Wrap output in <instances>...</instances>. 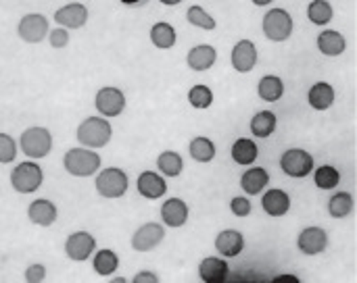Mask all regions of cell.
Instances as JSON below:
<instances>
[{
    "label": "cell",
    "instance_id": "34",
    "mask_svg": "<svg viewBox=\"0 0 357 283\" xmlns=\"http://www.w3.org/2000/svg\"><path fill=\"white\" fill-rule=\"evenodd\" d=\"M335 17V10H333V4L328 0H312L307 4V19L314 23V25H328Z\"/></svg>",
    "mask_w": 357,
    "mask_h": 283
},
{
    "label": "cell",
    "instance_id": "6",
    "mask_svg": "<svg viewBox=\"0 0 357 283\" xmlns=\"http://www.w3.org/2000/svg\"><path fill=\"white\" fill-rule=\"evenodd\" d=\"M261 29H264V35L270 40V42H287L291 35H293V29H295V21L291 17V13L287 8H270L266 15H264V21H261Z\"/></svg>",
    "mask_w": 357,
    "mask_h": 283
},
{
    "label": "cell",
    "instance_id": "29",
    "mask_svg": "<svg viewBox=\"0 0 357 283\" xmlns=\"http://www.w3.org/2000/svg\"><path fill=\"white\" fill-rule=\"evenodd\" d=\"M251 134L259 140H266L270 138L276 127H278V117L272 113V111H259L253 119H251Z\"/></svg>",
    "mask_w": 357,
    "mask_h": 283
},
{
    "label": "cell",
    "instance_id": "11",
    "mask_svg": "<svg viewBox=\"0 0 357 283\" xmlns=\"http://www.w3.org/2000/svg\"><path fill=\"white\" fill-rule=\"evenodd\" d=\"M163 238H165V227L161 223L153 221V223L140 225L132 234L130 244H132V250H136V252H151V250H155L163 242Z\"/></svg>",
    "mask_w": 357,
    "mask_h": 283
},
{
    "label": "cell",
    "instance_id": "36",
    "mask_svg": "<svg viewBox=\"0 0 357 283\" xmlns=\"http://www.w3.org/2000/svg\"><path fill=\"white\" fill-rule=\"evenodd\" d=\"M186 98H188L190 106H192V108H199V111H205V108H209V106L213 104V92H211L209 86H203V83L192 86V88L188 90Z\"/></svg>",
    "mask_w": 357,
    "mask_h": 283
},
{
    "label": "cell",
    "instance_id": "16",
    "mask_svg": "<svg viewBox=\"0 0 357 283\" xmlns=\"http://www.w3.org/2000/svg\"><path fill=\"white\" fill-rule=\"evenodd\" d=\"M188 204L182 198H169L161 204V221L169 229H180L188 221Z\"/></svg>",
    "mask_w": 357,
    "mask_h": 283
},
{
    "label": "cell",
    "instance_id": "3",
    "mask_svg": "<svg viewBox=\"0 0 357 283\" xmlns=\"http://www.w3.org/2000/svg\"><path fill=\"white\" fill-rule=\"evenodd\" d=\"M19 150L31 161L46 159L50 154V150H52V134L46 127H40V125L27 127L19 136Z\"/></svg>",
    "mask_w": 357,
    "mask_h": 283
},
{
    "label": "cell",
    "instance_id": "21",
    "mask_svg": "<svg viewBox=\"0 0 357 283\" xmlns=\"http://www.w3.org/2000/svg\"><path fill=\"white\" fill-rule=\"evenodd\" d=\"M230 275L228 263L224 261V257H207L201 261L199 265V277L205 283H224Z\"/></svg>",
    "mask_w": 357,
    "mask_h": 283
},
{
    "label": "cell",
    "instance_id": "45",
    "mask_svg": "<svg viewBox=\"0 0 357 283\" xmlns=\"http://www.w3.org/2000/svg\"><path fill=\"white\" fill-rule=\"evenodd\" d=\"M161 4H165V6H176V4H180L182 0H159Z\"/></svg>",
    "mask_w": 357,
    "mask_h": 283
},
{
    "label": "cell",
    "instance_id": "24",
    "mask_svg": "<svg viewBox=\"0 0 357 283\" xmlns=\"http://www.w3.org/2000/svg\"><path fill=\"white\" fill-rule=\"evenodd\" d=\"M316 44H318V50H320L324 56H341V54L347 50V40H345V35H343L341 31H337V29H324V31L318 35Z\"/></svg>",
    "mask_w": 357,
    "mask_h": 283
},
{
    "label": "cell",
    "instance_id": "37",
    "mask_svg": "<svg viewBox=\"0 0 357 283\" xmlns=\"http://www.w3.org/2000/svg\"><path fill=\"white\" fill-rule=\"evenodd\" d=\"M19 152V144L13 136L8 134H0V165H10L15 163Z\"/></svg>",
    "mask_w": 357,
    "mask_h": 283
},
{
    "label": "cell",
    "instance_id": "18",
    "mask_svg": "<svg viewBox=\"0 0 357 283\" xmlns=\"http://www.w3.org/2000/svg\"><path fill=\"white\" fill-rule=\"evenodd\" d=\"M215 60H218V50L211 44H197L186 54V65L197 73L209 71L215 65Z\"/></svg>",
    "mask_w": 357,
    "mask_h": 283
},
{
    "label": "cell",
    "instance_id": "2",
    "mask_svg": "<svg viewBox=\"0 0 357 283\" xmlns=\"http://www.w3.org/2000/svg\"><path fill=\"white\" fill-rule=\"evenodd\" d=\"M100 154L86 146L69 148L63 156V167L73 177H92L100 171Z\"/></svg>",
    "mask_w": 357,
    "mask_h": 283
},
{
    "label": "cell",
    "instance_id": "41",
    "mask_svg": "<svg viewBox=\"0 0 357 283\" xmlns=\"http://www.w3.org/2000/svg\"><path fill=\"white\" fill-rule=\"evenodd\" d=\"M134 283H159V275L157 273H153V271H140V273H136L134 275Z\"/></svg>",
    "mask_w": 357,
    "mask_h": 283
},
{
    "label": "cell",
    "instance_id": "40",
    "mask_svg": "<svg viewBox=\"0 0 357 283\" xmlns=\"http://www.w3.org/2000/svg\"><path fill=\"white\" fill-rule=\"evenodd\" d=\"M25 282L27 283H42L46 280V267L44 265H40V263H36V265H29L27 269H25Z\"/></svg>",
    "mask_w": 357,
    "mask_h": 283
},
{
    "label": "cell",
    "instance_id": "35",
    "mask_svg": "<svg viewBox=\"0 0 357 283\" xmlns=\"http://www.w3.org/2000/svg\"><path fill=\"white\" fill-rule=\"evenodd\" d=\"M186 21H188L190 25L199 27V29H205V31H213V29L218 27L215 19H213L203 6H199V4L188 6V10H186Z\"/></svg>",
    "mask_w": 357,
    "mask_h": 283
},
{
    "label": "cell",
    "instance_id": "23",
    "mask_svg": "<svg viewBox=\"0 0 357 283\" xmlns=\"http://www.w3.org/2000/svg\"><path fill=\"white\" fill-rule=\"evenodd\" d=\"M335 98H337V92L335 88L328 83V81H318L310 88L307 92V102L314 111H328L333 104H335Z\"/></svg>",
    "mask_w": 357,
    "mask_h": 283
},
{
    "label": "cell",
    "instance_id": "1",
    "mask_svg": "<svg viewBox=\"0 0 357 283\" xmlns=\"http://www.w3.org/2000/svg\"><path fill=\"white\" fill-rule=\"evenodd\" d=\"M75 138L82 146L86 148H92V150H98V148H105L111 138H113V125L109 123L107 117H86L79 125H77V131H75Z\"/></svg>",
    "mask_w": 357,
    "mask_h": 283
},
{
    "label": "cell",
    "instance_id": "31",
    "mask_svg": "<svg viewBox=\"0 0 357 283\" xmlns=\"http://www.w3.org/2000/svg\"><path fill=\"white\" fill-rule=\"evenodd\" d=\"M157 169L163 177H180L184 171V159L174 150H165L157 156Z\"/></svg>",
    "mask_w": 357,
    "mask_h": 283
},
{
    "label": "cell",
    "instance_id": "17",
    "mask_svg": "<svg viewBox=\"0 0 357 283\" xmlns=\"http://www.w3.org/2000/svg\"><path fill=\"white\" fill-rule=\"evenodd\" d=\"M215 250L224 259H236L245 250V236L238 229H224L215 238Z\"/></svg>",
    "mask_w": 357,
    "mask_h": 283
},
{
    "label": "cell",
    "instance_id": "19",
    "mask_svg": "<svg viewBox=\"0 0 357 283\" xmlns=\"http://www.w3.org/2000/svg\"><path fill=\"white\" fill-rule=\"evenodd\" d=\"M261 209L270 217H284L291 211V196L280 188H272V190L264 192Z\"/></svg>",
    "mask_w": 357,
    "mask_h": 283
},
{
    "label": "cell",
    "instance_id": "7",
    "mask_svg": "<svg viewBox=\"0 0 357 283\" xmlns=\"http://www.w3.org/2000/svg\"><path fill=\"white\" fill-rule=\"evenodd\" d=\"M314 167H316L314 156L303 148H289L280 156V169L293 179H303L312 175Z\"/></svg>",
    "mask_w": 357,
    "mask_h": 283
},
{
    "label": "cell",
    "instance_id": "26",
    "mask_svg": "<svg viewBox=\"0 0 357 283\" xmlns=\"http://www.w3.org/2000/svg\"><path fill=\"white\" fill-rule=\"evenodd\" d=\"M92 267H94V273L100 275V277H113V273L119 269V257L115 250L111 248H102V250H96L92 254Z\"/></svg>",
    "mask_w": 357,
    "mask_h": 283
},
{
    "label": "cell",
    "instance_id": "14",
    "mask_svg": "<svg viewBox=\"0 0 357 283\" xmlns=\"http://www.w3.org/2000/svg\"><path fill=\"white\" fill-rule=\"evenodd\" d=\"M136 190L146 200H159L167 194V181L161 173L142 171L136 179Z\"/></svg>",
    "mask_w": 357,
    "mask_h": 283
},
{
    "label": "cell",
    "instance_id": "15",
    "mask_svg": "<svg viewBox=\"0 0 357 283\" xmlns=\"http://www.w3.org/2000/svg\"><path fill=\"white\" fill-rule=\"evenodd\" d=\"M52 19L65 29H79L88 23V8L79 2H69V4L56 8Z\"/></svg>",
    "mask_w": 357,
    "mask_h": 283
},
{
    "label": "cell",
    "instance_id": "20",
    "mask_svg": "<svg viewBox=\"0 0 357 283\" xmlns=\"http://www.w3.org/2000/svg\"><path fill=\"white\" fill-rule=\"evenodd\" d=\"M27 217L38 227H50L56 221L59 211H56V207L48 198H38V200H33L27 207Z\"/></svg>",
    "mask_w": 357,
    "mask_h": 283
},
{
    "label": "cell",
    "instance_id": "9",
    "mask_svg": "<svg viewBox=\"0 0 357 283\" xmlns=\"http://www.w3.org/2000/svg\"><path fill=\"white\" fill-rule=\"evenodd\" d=\"M126 94L119 90V88H113V86H105L96 92L94 96V106L98 111L100 117H119L123 111H126Z\"/></svg>",
    "mask_w": 357,
    "mask_h": 283
},
{
    "label": "cell",
    "instance_id": "8",
    "mask_svg": "<svg viewBox=\"0 0 357 283\" xmlns=\"http://www.w3.org/2000/svg\"><path fill=\"white\" fill-rule=\"evenodd\" d=\"M50 23L42 13H27L17 23V35L27 44H40L48 38Z\"/></svg>",
    "mask_w": 357,
    "mask_h": 283
},
{
    "label": "cell",
    "instance_id": "32",
    "mask_svg": "<svg viewBox=\"0 0 357 283\" xmlns=\"http://www.w3.org/2000/svg\"><path fill=\"white\" fill-rule=\"evenodd\" d=\"M314 181H316V186H318V190H324V192H328V190H335L339 184H341V173H339V169L337 167H333V165H322V167H314Z\"/></svg>",
    "mask_w": 357,
    "mask_h": 283
},
{
    "label": "cell",
    "instance_id": "42",
    "mask_svg": "<svg viewBox=\"0 0 357 283\" xmlns=\"http://www.w3.org/2000/svg\"><path fill=\"white\" fill-rule=\"evenodd\" d=\"M274 282H293V283H299V277L297 275H278V277H274Z\"/></svg>",
    "mask_w": 357,
    "mask_h": 283
},
{
    "label": "cell",
    "instance_id": "39",
    "mask_svg": "<svg viewBox=\"0 0 357 283\" xmlns=\"http://www.w3.org/2000/svg\"><path fill=\"white\" fill-rule=\"evenodd\" d=\"M48 42H50V46L56 48V50L65 48V46L69 44V29H65V27H54L52 31H48Z\"/></svg>",
    "mask_w": 357,
    "mask_h": 283
},
{
    "label": "cell",
    "instance_id": "30",
    "mask_svg": "<svg viewBox=\"0 0 357 283\" xmlns=\"http://www.w3.org/2000/svg\"><path fill=\"white\" fill-rule=\"evenodd\" d=\"M188 154L192 161L197 163H211L218 154L215 150V144L213 140L205 138V136H199V138H192L190 144H188Z\"/></svg>",
    "mask_w": 357,
    "mask_h": 283
},
{
    "label": "cell",
    "instance_id": "4",
    "mask_svg": "<svg viewBox=\"0 0 357 283\" xmlns=\"http://www.w3.org/2000/svg\"><path fill=\"white\" fill-rule=\"evenodd\" d=\"M94 188H96L98 196H102L105 200H117V198L126 196V192L130 188V179H128V173L121 171L119 167H107L96 173Z\"/></svg>",
    "mask_w": 357,
    "mask_h": 283
},
{
    "label": "cell",
    "instance_id": "27",
    "mask_svg": "<svg viewBox=\"0 0 357 283\" xmlns=\"http://www.w3.org/2000/svg\"><path fill=\"white\" fill-rule=\"evenodd\" d=\"M257 94L264 102H278L284 96V81L278 75H264L257 83Z\"/></svg>",
    "mask_w": 357,
    "mask_h": 283
},
{
    "label": "cell",
    "instance_id": "22",
    "mask_svg": "<svg viewBox=\"0 0 357 283\" xmlns=\"http://www.w3.org/2000/svg\"><path fill=\"white\" fill-rule=\"evenodd\" d=\"M270 184V173L264 167H251L241 175V188L247 196L261 194Z\"/></svg>",
    "mask_w": 357,
    "mask_h": 283
},
{
    "label": "cell",
    "instance_id": "44",
    "mask_svg": "<svg viewBox=\"0 0 357 283\" xmlns=\"http://www.w3.org/2000/svg\"><path fill=\"white\" fill-rule=\"evenodd\" d=\"M121 4H126V6H134V4H140V2H144V0H119Z\"/></svg>",
    "mask_w": 357,
    "mask_h": 283
},
{
    "label": "cell",
    "instance_id": "43",
    "mask_svg": "<svg viewBox=\"0 0 357 283\" xmlns=\"http://www.w3.org/2000/svg\"><path fill=\"white\" fill-rule=\"evenodd\" d=\"M251 2H253L255 6H270L274 0H251Z\"/></svg>",
    "mask_w": 357,
    "mask_h": 283
},
{
    "label": "cell",
    "instance_id": "33",
    "mask_svg": "<svg viewBox=\"0 0 357 283\" xmlns=\"http://www.w3.org/2000/svg\"><path fill=\"white\" fill-rule=\"evenodd\" d=\"M354 196L349 192H337L328 200V213L333 219H345L354 213Z\"/></svg>",
    "mask_w": 357,
    "mask_h": 283
},
{
    "label": "cell",
    "instance_id": "13",
    "mask_svg": "<svg viewBox=\"0 0 357 283\" xmlns=\"http://www.w3.org/2000/svg\"><path fill=\"white\" fill-rule=\"evenodd\" d=\"M230 63L236 73H249L257 65V46L251 40H238L230 52Z\"/></svg>",
    "mask_w": 357,
    "mask_h": 283
},
{
    "label": "cell",
    "instance_id": "10",
    "mask_svg": "<svg viewBox=\"0 0 357 283\" xmlns=\"http://www.w3.org/2000/svg\"><path fill=\"white\" fill-rule=\"evenodd\" d=\"M94 252H96V240L88 232H73L65 240V254L73 263H84L92 259Z\"/></svg>",
    "mask_w": 357,
    "mask_h": 283
},
{
    "label": "cell",
    "instance_id": "25",
    "mask_svg": "<svg viewBox=\"0 0 357 283\" xmlns=\"http://www.w3.org/2000/svg\"><path fill=\"white\" fill-rule=\"evenodd\" d=\"M230 154H232V161H234L236 165L249 167V165H253V163L257 161L259 148H257V144H255L251 138H238V140L232 144Z\"/></svg>",
    "mask_w": 357,
    "mask_h": 283
},
{
    "label": "cell",
    "instance_id": "5",
    "mask_svg": "<svg viewBox=\"0 0 357 283\" xmlns=\"http://www.w3.org/2000/svg\"><path fill=\"white\" fill-rule=\"evenodd\" d=\"M44 184V171L36 161H23L10 171V186L17 194H33Z\"/></svg>",
    "mask_w": 357,
    "mask_h": 283
},
{
    "label": "cell",
    "instance_id": "28",
    "mask_svg": "<svg viewBox=\"0 0 357 283\" xmlns=\"http://www.w3.org/2000/svg\"><path fill=\"white\" fill-rule=\"evenodd\" d=\"M151 42L153 46H157L159 50H169L176 46L178 42V33H176V27L165 23V21H159L151 27Z\"/></svg>",
    "mask_w": 357,
    "mask_h": 283
},
{
    "label": "cell",
    "instance_id": "12",
    "mask_svg": "<svg viewBox=\"0 0 357 283\" xmlns=\"http://www.w3.org/2000/svg\"><path fill=\"white\" fill-rule=\"evenodd\" d=\"M297 248L305 257H318L328 248V234L322 227H305L297 238Z\"/></svg>",
    "mask_w": 357,
    "mask_h": 283
},
{
    "label": "cell",
    "instance_id": "38",
    "mask_svg": "<svg viewBox=\"0 0 357 283\" xmlns=\"http://www.w3.org/2000/svg\"><path fill=\"white\" fill-rule=\"evenodd\" d=\"M251 211H253V204H251V200H249L247 196H234V198L230 200V213H232L234 217L245 219V217L251 215Z\"/></svg>",
    "mask_w": 357,
    "mask_h": 283
}]
</instances>
